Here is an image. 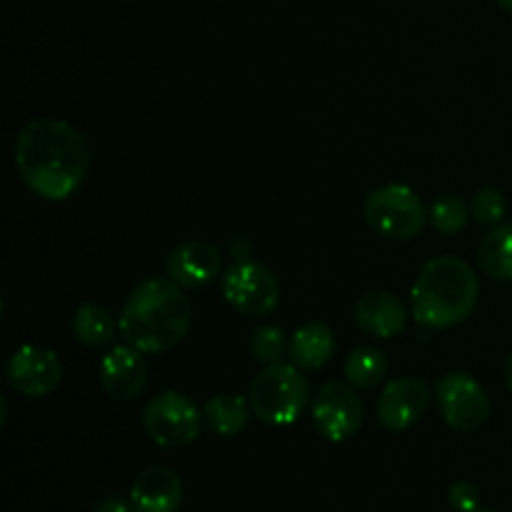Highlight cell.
Wrapping results in <instances>:
<instances>
[{"mask_svg": "<svg viewBox=\"0 0 512 512\" xmlns=\"http://www.w3.org/2000/svg\"><path fill=\"white\" fill-rule=\"evenodd\" d=\"M503 375H505V385H508V388L512 390V353H510V358L505 360V370H503Z\"/></svg>", "mask_w": 512, "mask_h": 512, "instance_id": "cell-27", "label": "cell"}, {"mask_svg": "<svg viewBox=\"0 0 512 512\" xmlns=\"http://www.w3.org/2000/svg\"><path fill=\"white\" fill-rule=\"evenodd\" d=\"M385 373H388V360H385V355L378 348H370V345L355 348L348 355V360H345V378H348L353 388H378L385 380Z\"/></svg>", "mask_w": 512, "mask_h": 512, "instance_id": "cell-20", "label": "cell"}, {"mask_svg": "<svg viewBox=\"0 0 512 512\" xmlns=\"http://www.w3.org/2000/svg\"><path fill=\"white\" fill-rule=\"evenodd\" d=\"M355 323L375 338H393L408 323V310L403 300L395 298L393 293L375 290V293L363 295L355 305Z\"/></svg>", "mask_w": 512, "mask_h": 512, "instance_id": "cell-15", "label": "cell"}, {"mask_svg": "<svg viewBox=\"0 0 512 512\" xmlns=\"http://www.w3.org/2000/svg\"><path fill=\"white\" fill-rule=\"evenodd\" d=\"M250 350H253L255 360L265 365L283 363V355L288 350L285 345V333L275 325H265V328H258L253 333V340H250Z\"/></svg>", "mask_w": 512, "mask_h": 512, "instance_id": "cell-22", "label": "cell"}, {"mask_svg": "<svg viewBox=\"0 0 512 512\" xmlns=\"http://www.w3.org/2000/svg\"><path fill=\"white\" fill-rule=\"evenodd\" d=\"M468 215V205L460 198H455V195H440L428 210V220L443 235L460 233L465 228V223H468Z\"/></svg>", "mask_w": 512, "mask_h": 512, "instance_id": "cell-21", "label": "cell"}, {"mask_svg": "<svg viewBox=\"0 0 512 512\" xmlns=\"http://www.w3.org/2000/svg\"><path fill=\"white\" fill-rule=\"evenodd\" d=\"M8 383L13 390L28 398H43L50 395L63 380V365H60L58 355L40 345H23L15 350L8 360Z\"/></svg>", "mask_w": 512, "mask_h": 512, "instance_id": "cell-10", "label": "cell"}, {"mask_svg": "<svg viewBox=\"0 0 512 512\" xmlns=\"http://www.w3.org/2000/svg\"><path fill=\"white\" fill-rule=\"evenodd\" d=\"M203 420L198 405L173 390L155 395L143 410L145 433L160 448L190 445L200 435Z\"/></svg>", "mask_w": 512, "mask_h": 512, "instance_id": "cell-6", "label": "cell"}, {"mask_svg": "<svg viewBox=\"0 0 512 512\" xmlns=\"http://www.w3.org/2000/svg\"><path fill=\"white\" fill-rule=\"evenodd\" d=\"M448 503L450 508L458 512H473L480 508V493L473 483L468 480H458V483L450 485L448 490Z\"/></svg>", "mask_w": 512, "mask_h": 512, "instance_id": "cell-24", "label": "cell"}, {"mask_svg": "<svg viewBox=\"0 0 512 512\" xmlns=\"http://www.w3.org/2000/svg\"><path fill=\"white\" fill-rule=\"evenodd\" d=\"M473 512H490V510H483V508H478V510H473Z\"/></svg>", "mask_w": 512, "mask_h": 512, "instance_id": "cell-29", "label": "cell"}, {"mask_svg": "<svg viewBox=\"0 0 512 512\" xmlns=\"http://www.w3.org/2000/svg\"><path fill=\"white\" fill-rule=\"evenodd\" d=\"M335 353V335L328 325L308 323L298 328L290 338L288 355L290 363L298 365L300 370H318L333 358Z\"/></svg>", "mask_w": 512, "mask_h": 512, "instance_id": "cell-16", "label": "cell"}, {"mask_svg": "<svg viewBox=\"0 0 512 512\" xmlns=\"http://www.w3.org/2000/svg\"><path fill=\"white\" fill-rule=\"evenodd\" d=\"M428 403L430 390L423 380L398 378L383 388L378 400V420L390 433H403L423 418Z\"/></svg>", "mask_w": 512, "mask_h": 512, "instance_id": "cell-11", "label": "cell"}, {"mask_svg": "<svg viewBox=\"0 0 512 512\" xmlns=\"http://www.w3.org/2000/svg\"><path fill=\"white\" fill-rule=\"evenodd\" d=\"M118 323L113 320L108 308L98 303H85L73 315V333L85 345H108L113 343Z\"/></svg>", "mask_w": 512, "mask_h": 512, "instance_id": "cell-19", "label": "cell"}, {"mask_svg": "<svg viewBox=\"0 0 512 512\" xmlns=\"http://www.w3.org/2000/svg\"><path fill=\"white\" fill-rule=\"evenodd\" d=\"M365 220L378 235L388 240H410L428 220L423 200L413 188L400 183L383 185L365 200Z\"/></svg>", "mask_w": 512, "mask_h": 512, "instance_id": "cell-5", "label": "cell"}, {"mask_svg": "<svg viewBox=\"0 0 512 512\" xmlns=\"http://www.w3.org/2000/svg\"><path fill=\"white\" fill-rule=\"evenodd\" d=\"M478 263L493 280H512V225L498 223L483 235Z\"/></svg>", "mask_w": 512, "mask_h": 512, "instance_id": "cell-18", "label": "cell"}, {"mask_svg": "<svg viewBox=\"0 0 512 512\" xmlns=\"http://www.w3.org/2000/svg\"><path fill=\"white\" fill-rule=\"evenodd\" d=\"M130 500L138 512H178L183 505V480L165 465H150L133 480Z\"/></svg>", "mask_w": 512, "mask_h": 512, "instance_id": "cell-14", "label": "cell"}, {"mask_svg": "<svg viewBox=\"0 0 512 512\" xmlns=\"http://www.w3.org/2000/svg\"><path fill=\"white\" fill-rule=\"evenodd\" d=\"M233 258H235V263H240V260H250V243H248V240H235V243H233Z\"/></svg>", "mask_w": 512, "mask_h": 512, "instance_id": "cell-26", "label": "cell"}, {"mask_svg": "<svg viewBox=\"0 0 512 512\" xmlns=\"http://www.w3.org/2000/svg\"><path fill=\"white\" fill-rule=\"evenodd\" d=\"M95 512H138V508L133 505V500H125V498H105L100 500L98 508Z\"/></svg>", "mask_w": 512, "mask_h": 512, "instance_id": "cell-25", "label": "cell"}, {"mask_svg": "<svg viewBox=\"0 0 512 512\" xmlns=\"http://www.w3.org/2000/svg\"><path fill=\"white\" fill-rule=\"evenodd\" d=\"M145 380H148V365L143 353L130 348L128 343L113 348L100 360V385L110 398L135 400L143 393Z\"/></svg>", "mask_w": 512, "mask_h": 512, "instance_id": "cell-13", "label": "cell"}, {"mask_svg": "<svg viewBox=\"0 0 512 512\" xmlns=\"http://www.w3.org/2000/svg\"><path fill=\"white\" fill-rule=\"evenodd\" d=\"M308 398L310 383L295 363L265 365L248 390L253 415L268 425L295 423L308 405Z\"/></svg>", "mask_w": 512, "mask_h": 512, "instance_id": "cell-4", "label": "cell"}, {"mask_svg": "<svg viewBox=\"0 0 512 512\" xmlns=\"http://www.w3.org/2000/svg\"><path fill=\"white\" fill-rule=\"evenodd\" d=\"M223 295L230 308L258 318L268 315L280 303V283L265 265L253 260L233 263L223 275Z\"/></svg>", "mask_w": 512, "mask_h": 512, "instance_id": "cell-7", "label": "cell"}, {"mask_svg": "<svg viewBox=\"0 0 512 512\" xmlns=\"http://www.w3.org/2000/svg\"><path fill=\"white\" fill-rule=\"evenodd\" d=\"M15 168L35 195L45 200H65L88 175V143L65 120H30L15 140Z\"/></svg>", "mask_w": 512, "mask_h": 512, "instance_id": "cell-1", "label": "cell"}, {"mask_svg": "<svg viewBox=\"0 0 512 512\" xmlns=\"http://www.w3.org/2000/svg\"><path fill=\"white\" fill-rule=\"evenodd\" d=\"M313 423L330 443L353 438L363 425V403L353 385L325 383L313 398Z\"/></svg>", "mask_w": 512, "mask_h": 512, "instance_id": "cell-9", "label": "cell"}, {"mask_svg": "<svg viewBox=\"0 0 512 512\" xmlns=\"http://www.w3.org/2000/svg\"><path fill=\"white\" fill-rule=\"evenodd\" d=\"M190 320L193 308L183 288L170 278H148L125 300L118 330L140 353H165L188 335Z\"/></svg>", "mask_w": 512, "mask_h": 512, "instance_id": "cell-2", "label": "cell"}, {"mask_svg": "<svg viewBox=\"0 0 512 512\" xmlns=\"http://www.w3.org/2000/svg\"><path fill=\"white\" fill-rule=\"evenodd\" d=\"M250 413H253L250 400L240 398V395H218V398H210L203 408L205 423L220 438H233V435L243 433Z\"/></svg>", "mask_w": 512, "mask_h": 512, "instance_id": "cell-17", "label": "cell"}, {"mask_svg": "<svg viewBox=\"0 0 512 512\" xmlns=\"http://www.w3.org/2000/svg\"><path fill=\"white\" fill-rule=\"evenodd\" d=\"M480 285L465 260L443 255L420 270L415 278L410 305L413 318L425 328H453L473 315Z\"/></svg>", "mask_w": 512, "mask_h": 512, "instance_id": "cell-3", "label": "cell"}, {"mask_svg": "<svg viewBox=\"0 0 512 512\" xmlns=\"http://www.w3.org/2000/svg\"><path fill=\"white\" fill-rule=\"evenodd\" d=\"M220 268H223L220 250L203 240H188V243L178 245L170 250L168 260H165L168 278L180 288H203L218 278Z\"/></svg>", "mask_w": 512, "mask_h": 512, "instance_id": "cell-12", "label": "cell"}, {"mask_svg": "<svg viewBox=\"0 0 512 512\" xmlns=\"http://www.w3.org/2000/svg\"><path fill=\"white\" fill-rule=\"evenodd\" d=\"M445 423L458 433H475L490 415V400L478 380L468 373H450L435 388Z\"/></svg>", "mask_w": 512, "mask_h": 512, "instance_id": "cell-8", "label": "cell"}, {"mask_svg": "<svg viewBox=\"0 0 512 512\" xmlns=\"http://www.w3.org/2000/svg\"><path fill=\"white\" fill-rule=\"evenodd\" d=\"M498 5L503 10H508V13H512V0H498Z\"/></svg>", "mask_w": 512, "mask_h": 512, "instance_id": "cell-28", "label": "cell"}, {"mask_svg": "<svg viewBox=\"0 0 512 512\" xmlns=\"http://www.w3.org/2000/svg\"><path fill=\"white\" fill-rule=\"evenodd\" d=\"M470 215L483 225H498L505 215V198L495 188H480L470 203Z\"/></svg>", "mask_w": 512, "mask_h": 512, "instance_id": "cell-23", "label": "cell"}]
</instances>
